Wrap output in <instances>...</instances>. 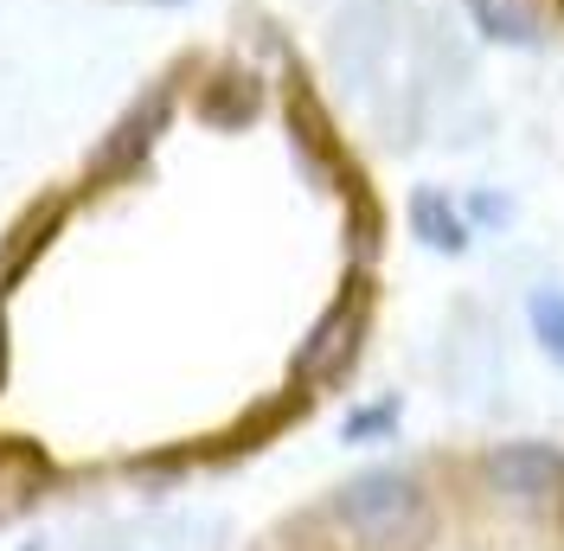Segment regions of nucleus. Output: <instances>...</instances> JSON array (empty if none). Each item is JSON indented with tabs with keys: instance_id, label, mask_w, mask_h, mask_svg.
I'll return each instance as SVG.
<instances>
[{
	"instance_id": "39448f33",
	"label": "nucleus",
	"mask_w": 564,
	"mask_h": 551,
	"mask_svg": "<svg viewBox=\"0 0 564 551\" xmlns=\"http://www.w3.org/2000/svg\"><path fill=\"white\" fill-rule=\"evenodd\" d=\"M417 225L430 231V244H436V250H462V238H468L456 218H449V206H443V199H417Z\"/></svg>"
},
{
	"instance_id": "f03ea898",
	"label": "nucleus",
	"mask_w": 564,
	"mask_h": 551,
	"mask_svg": "<svg viewBox=\"0 0 564 551\" xmlns=\"http://www.w3.org/2000/svg\"><path fill=\"white\" fill-rule=\"evenodd\" d=\"M481 482L507 507H558L564 500V449L539 436H513L481 455Z\"/></svg>"
},
{
	"instance_id": "20e7f679",
	"label": "nucleus",
	"mask_w": 564,
	"mask_h": 551,
	"mask_svg": "<svg viewBox=\"0 0 564 551\" xmlns=\"http://www.w3.org/2000/svg\"><path fill=\"white\" fill-rule=\"evenodd\" d=\"M527 314H532V341L545 346V359L564 366V289H539Z\"/></svg>"
},
{
	"instance_id": "f257e3e1",
	"label": "nucleus",
	"mask_w": 564,
	"mask_h": 551,
	"mask_svg": "<svg viewBox=\"0 0 564 551\" xmlns=\"http://www.w3.org/2000/svg\"><path fill=\"white\" fill-rule=\"evenodd\" d=\"M334 514H340V526L359 545H372V551H411L436 526L423 482L404 475V468H366V475H352L334 494Z\"/></svg>"
},
{
	"instance_id": "7ed1b4c3",
	"label": "nucleus",
	"mask_w": 564,
	"mask_h": 551,
	"mask_svg": "<svg viewBox=\"0 0 564 551\" xmlns=\"http://www.w3.org/2000/svg\"><path fill=\"white\" fill-rule=\"evenodd\" d=\"M475 13L513 45L564 52V0H475Z\"/></svg>"
}]
</instances>
